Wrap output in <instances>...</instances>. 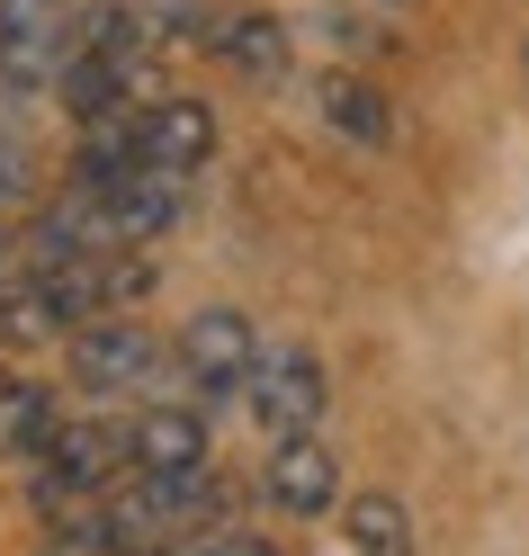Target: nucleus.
Masks as SVG:
<instances>
[{
	"mask_svg": "<svg viewBox=\"0 0 529 556\" xmlns=\"http://www.w3.org/2000/svg\"><path fill=\"white\" fill-rule=\"evenodd\" d=\"M126 476H135L126 422H63L37 458H27V503L54 520V511H81V503H99V494H117Z\"/></svg>",
	"mask_w": 529,
	"mask_h": 556,
	"instance_id": "obj_1",
	"label": "nucleus"
},
{
	"mask_svg": "<svg viewBox=\"0 0 529 556\" xmlns=\"http://www.w3.org/2000/svg\"><path fill=\"white\" fill-rule=\"evenodd\" d=\"M252 368H261V332H252L242 305H198V315L171 332V377H180V395H189L198 413L242 404Z\"/></svg>",
	"mask_w": 529,
	"mask_h": 556,
	"instance_id": "obj_2",
	"label": "nucleus"
},
{
	"mask_svg": "<svg viewBox=\"0 0 529 556\" xmlns=\"http://www.w3.org/2000/svg\"><path fill=\"white\" fill-rule=\"evenodd\" d=\"M63 368H73L81 395L117 404V395H144L153 377L171 368V351H162V341L135 324V315H99V324H81L73 341H63Z\"/></svg>",
	"mask_w": 529,
	"mask_h": 556,
	"instance_id": "obj_3",
	"label": "nucleus"
},
{
	"mask_svg": "<svg viewBox=\"0 0 529 556\" xmlns=\"http://www.w3.org/2000/svg\"><path fill=\"white\" fill-rule=\"evenodd\" d=\"M242 404H252V422L269 440H297V431L324 422L332 377H324V359H314L305 341H261V368H252V387H242Z\"/></svg>",
	"mask_w": 529,
	"mask_h": 556,
	"instance_id": "obj_4",
	"label": "nucleus"
},
{
	"mask_svg": "<svg viewBox=\"0 0 529 556\" xmlns=\"http://www.w3.org/2000/svg\"><path fill=\"white\" fill-rule=\"evenodd\" d=\"M73 18L81 0H0V81L54 90L63 63H73Z\"/></svg>",
	"mask_w": 529,
	"mask_h": 556,
	"instance_id": "obj_5",
	"label": "nucleus"
},
{
	"mask_svg": "<svg viewBox=\"0 0 529 556\" xmlns=\"http://www.w3.org/2000/svg\"><path fill=\"white\" fill-rule=\"evenodd\" d=\"M261 503H269L278 520H324V511H341V458H332V440H324V431L269 440V458H261Z\"/></svg>",
	"mask_w": 529,
	"mask_h": 556,
	"instance_id": "obj_6",
	"label": "nucleus"
},
{
	"mask_svg": "<svg viewBox=\"0 0 529 556\" xmlns=\"http://www.w3.org/2000/svg\"><path fill=\"white\" fill-rule=\"evenodd\" d=\"M81 198H99V216H109V242L117 252H144V242H162L171 225L189 216V180L180 170H126L117 189H81Z\"/></svg>",
	"mask_w": 529,
	"mask_h": 556,
	"instance_id": "obj_7",
	"label": "nucleus"
},
{
	"mask_svg": "<svg viewBox=\"0 0 529 556\" xmlns=\"http://www.w3.org/2000/svg\"><path fill=\"white\" fill-rule=\"evenodd\" d=\"M135 153H144L153 170L198 180V170L216 162V109H206V99H153V109L135 117Z\"/></svg>",
	"mask_w": 529,
	"mask_h": 556,
	"instance_id": "obj_8",
	"label": "nucleus"
},
{
	"mask_svg": "<svg viewBox=\"0 0 529 556\" xmlns=\"http://www.w3.org/2000/svg\"><path fill=\"white\" fill-rule=\"evenodd\" d=\"M206 46H216V63H225V73H242V81H288V73H297V37H288L269 10L216 18V27H206Z\"/></svg>",
	"mask_w": 529,
	"mask_h": 556,
	"instance_id": "obj_9",
	"label": "nucleus"
},
{
	"mask_svg": "<svg viewBox=\"0 0 529 556\" xmlns=\"http://www.w3.org/2000/svg\"><path fill=\"white\" fill-rule=\"evenodd\" d=\"M126 440H135V476L216 467V458H206V413H198V404H153V413H135Z\"/></svg>",
	"mask_w": 529,
	"mask_h": 556,
	"instance_id": "obj_10",
	"label": "nucleus"
},
{
	"mask_svg": "<svg viewBox=\"0 0 529 556\" xmlns=\"http://www.w3.org/2000/svg\"><path fill=\"white\" fill-rule=\"evenodd\" d=\"M314 109H324V126L341 135V144H395V109H386V90L368 73H324L314 81Z\"/></svg>",
	"mask_w": 529,
	"mask_h": 556,
	"instance_id": "obj_11",
	"label": "nucleus"
},
{
	"mask_svg": "<svg viewBox=\"0 0 529 556\" xmlns=\"http://www.w3.org/2000/svg\"><path fill=\"white\" fill-rule=\"evenodd\" d=\"M54 99L81 126H117V109H135V73L109 63V54H73V63H63V81H54Z\"/></svg>",
	"mask_w": 529,
	"mask_h": 556,
	"instance_id": "obj_12",
	"label": "nucleus"
},
{
	"mask_svg": "<svg viewBox=\"0 0 529 556\" xmlns=\"http://www.w3.org/2000/svg\"><path fill=\"white\" fill-rule=\"evenodd\" d=\"M54 431H63L54 387H37V377H10V368H0V458H37Z\"/></svg>",
	"mask_w": 529,
	"mask_h": 556,
	"instance_id": "obj_13",
	"label": "nucleus"
},
{
	"mask_svg": "<svg viewBox=\"0 0 529 556\" xmlns=\"http://www.w3.org/2000/svg\"><path fill=\"white\" fill-rule=\"evenodd\" d=\"M341 530H350V556H413V511L395 494H350Z\"/></svg>",
	"mask_w": 529,
	"mask_h": 556,
	"instance_id": "obj_14",
	"label": "nucleus"
},
{
	"mask_svg": "<svg viewBox=\"0 0 529 556\" xmlns=\"http://www.w3.org/2000/svg\"><path fill=\"white\" fill-rule=\"evenodd\" d=\"M27 189H37V162H27V144H18V135H0V216H10Z\"/></svg>",
	"mask_w": 529,
	"mask_h": 556,
	"instance_id": "obj_15",
	"label": "nucleus"
},
{
	"mask_svg": "<svg viewBox=\"0 0 529 556\" xmlns=\"http://www.w3.org/2000/svg\"><path fill=\"white\" fill-rule=\"evenodd\" d=\"M189 556H278L269 539H252V530H206V539H180Z\"/></svg>",
	"mask_w": 529,
	"mask_h": 556,
	"instance_id": "obj_16",
	"label": "nucleus"
},
{
	"mask_svg": "<svg viewBox=\"0 0 529 556\" xmlns=\"http://www.w3.org/2000/svg\"><path fill=\"white\" fill-rule=\"evenodd\" d=\"M10 288H18V278H10V252H0V296H10Z\"/></svg>",
	"mask_w": 529,
	"mask_h": 556,
	"instance_id": "obj_17",
	"label": "nucleus"
},
{
	"mask_svg": "<svg viewBox=\"0 0 529 556\" xmlns=\"http://www.w3.org/2000/svg\"><path fill=\"white\" fill-rule=\"evenodd\" d=\"M144 556H189V547H144Z\"/></svg>",
	"mask_w": 529,
	"mask_h": 556,
	"instance_id": "obj_18",
	"label": "nucleus"
},
{
	"mask_svg": "<svg viewBox=\"0 0 529 556\" xmlns=\"http://www.w3.org/2000/svg\"><path fill=\"white\" fill-rule=\"evenodd\" d=\"M520 81H529V46H520Z\"/></svg>",
	"mask_w": 529,
	"mask_h": 556,
	"instance_id": "obj_19",
	"label": "nucleus"
},
{
	"mask_svg": "<svg viewBox=\"0 0 529 556\" xmlns=\"http://www.w3.org/2000/svg\"><path fill=\"white\" fill-rule=\"evenodd\" d=\"M386 10H395V0H386Z\"/></svg>",
	"mask_w": 529,
	"mask_h": 556,
	"instance_id": "obj_20",
	"label": "nucleus"
}]
</instances>
